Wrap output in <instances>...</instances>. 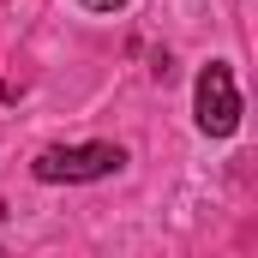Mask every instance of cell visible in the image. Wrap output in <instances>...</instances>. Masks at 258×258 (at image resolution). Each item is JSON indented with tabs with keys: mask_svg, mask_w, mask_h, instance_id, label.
<instances>
[{
	"mask_svg": "<svg viewBox=\"0 0 258 258\" xmlns=\"http://www.w3.org/2000/svg\"><path fill=\"white\" fill-rule=\"evenodd\" d=\"M84 6H90V12H120L126 0H84Z\"/></svg>",
	"mask_w": 258,
	"mask_h": 258,
	"instance_id": "3957f363",
	"label": "cell"
},
{
	"mask_svg": "<svg viewBox=\"0 0 258 258\" xmlns=\"http://www.w3.org/2000/svg\"><path fill=\"white\" fill-rule=\"evenodd\" d=\"M126 168V150L120 144H54L30 162V174L42 186H78V180H108Z\"/></svg>",
	"mask_w": 258,
	"mask_h": 258,
	"instance_id": "6da1fadb",
	"label": "cell"
},
{
	"mask_svg": "<svg viewBox=\"0 0 258 258\" xmlns=\"http://www.w3.org/2000/svg\"><path fill=\"white\" fill-rule=\"evenodd\" d=\"M192 108H198V132H204V138H228V132L240 126V90H234V72L222 60H210L198 72Z\"/></svg>",
	"mask_w": 258,
	"mask_h": 258,
	"instance_id": "7a4b0ae2",
	"label": "cell"
}]
</instances>
